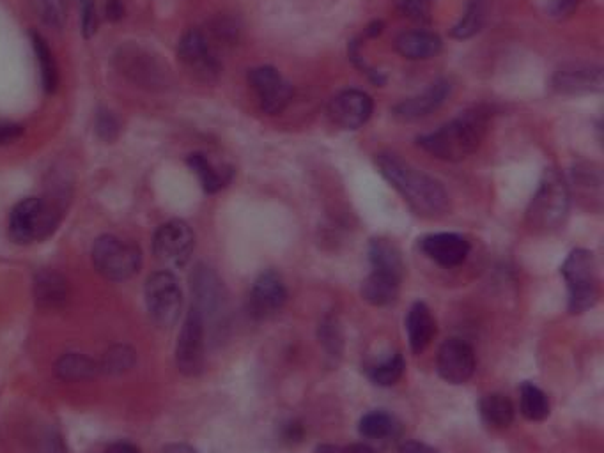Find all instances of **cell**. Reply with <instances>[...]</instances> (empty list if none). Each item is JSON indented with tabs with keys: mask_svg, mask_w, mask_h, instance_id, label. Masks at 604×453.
Masks as SVG:
<instances>
[{
	"mask_svg": "<svg viewBox=\"0 0 604 453\" xmlns=\"http://www.w3.org/2000/svg\"><path fill=\"white\" fill-rule=\"evenodd\" d=\"M376 167L388 185L403 197L406 206L427 220L445 215L450 208L449 193L438 179L404 162L394 153L376 154Z\"/></svg>",
	"mask_w": 604,
	"mask_h": 453,
	"instance_id": "obj_1",
	"label": "cell"
},
{
	"mask_svg": "<svg viewBox=\"0 0 604 453\" xmlns=\"http://www.w3.org/2000/svg\"><path fill=\"white\" fill-rule=\"evenodd\" d=\"M491 110L484 105L468 108L442 124L438 130L417 139L426 153L443 162H461L475 153L488 133Z\"/></svg>",
	"mask_w": 604,
	"mask_h": 453,
	"instance_id": "obj_2",
	"label": "cell"
},
{
	"mask_svg": "<svg viewBox=\"0 0 604 453\" xmlns=\"http://www.w3.org/2000/svg\"><path fill=\"white\" fill-rule=\"evenodd\" d=\"M571 208V186L557 169L544 170L527 209L528 227L541 234L555 232L566 223Z\"/></svg>",
	"mask_w": 604,
	"mask_h": 453,
	"instance_id": "obj_3",
	"label": "cell"
},
{
	"mask_svg": "<svg viewBox=\"0 0 604 453\" xmlns=\"http://www.w3.org/2000/svg\"><path fill=\"white\" fill-rule=\"evenodd\" d=\"M61 200L29 197L20 200L9 215V236L18 245L50 238L61 222Z\"/></svg>",
	"mask_w": 604,
	"mask_h": 453,
	"instance_id": "obj_4",
	"label": "cell"
},
{
	"mask_svg": "<svg viewBox=\"0 0 604 453\" xmlns=\"http://www.w3.org/2000/svg\"><path fill=\"white\" fill-rule=\"evenodd\" d=\"M569 292V312L583 314L599 300L596 257L589 250L576 248L560 266Z\"/></svg>",
	"mask_w": 604,
	"mask_h": 453,
	"instance_id": "obj_5",
	"label": "cell"
},
{
	"mask_svg": "<svg viewBox=\"0 0 604 453\" xmlns=\"http://www.w3.org/2000/svg\"><path fill=\"white\" fill-rule=\"evenodd\" d=\"M93 262L101 277L110 282H124L139 273L142 255L132 241L105 234L94 243Z\"/></svg>",
	"mask_w": 604,
	"mask_h": 453,
	"instance_id": "obj_6",
	"label": "cell"
},
{
	"mask_svg": "<svg viewBox=\"0 0 604 453\" xmlns=\"http://www.w3.org/2000/svg\"><path fill=\"white\" fill-rule=\"evenodd\" d=\"M144 300L156 326L171 328L178 323L183 310V291L172 271L160 269L149 275L144 285Z\"/></svg>",
	"mask_w": 604,
	"mask_h": 453,
	"instance_id": "obj_7",
	"label": "cell"
},
{
	"mask_svg": "<svg viewBox=\"0 0 604 453\" xmlns=\"http://www.w3.org/2000/svg\"><path fill=\"white\" fill-rule=\"evenodd\" d=\"M206 323L201 312L190 305L186 312L185 323L179 331L176 347V363L181 374L195 377L201 374L206 365Z\"/></svg>",
	"mask_w": 604,
	"mask_h": 453,
	"instance_id": "obj_8",
	"label": "cell"
},
{
	"mask_svg": "<svg viewBox=\"0 0 604 453\" xmlns=\"http://www.w3.org/2000/svg\"><path fill=\"white\" fill-rule=\"evenodd\" d=\"M194 248V231L183 220L163 223L153 238V254L167 268H185Z\"/></svg>",
	"mask_w": 604,
	"mask_h": 453,
	"instance_id": "obj_9",
	"label": "cell"
},
{
	"mask_svg": "<svg viewBox=\"0 0 604 453\" xmlns=\"http://www.w3.org/2000/svg\"><path fill=\"white\" fill-rule=\"evenodd\" d=\"M192 294H194V305L201 312L202 319L206 323L220 321L227 307V291L215 269L199 264L192 273Z\"/></svg>",
	"mask_w": 604,
	"mask_h": 453,
	"instance_id": "obj_10",
	"label": "cell"
},
{
	"mask_svg": "<svg viewBox=\"0 0 604 453\" xmlns=\"http://www.w3.org/2000/svg\"><path fill=\"white\" fill-rule=\"evenodd\" d=\"M248 84L254 89L264 114L277 116L293 100V85L272 66H259L248 71Z\"/></svg>",
	"mask_w": 604,
	"mask_h": 453,
	"instance_id": "obj_11",
	"label": "cell"
},
{
	"mask_svg": "<svg viewBox=\"0 0 604 453\" xmlns=\"http://www.w3.org/2000/svg\"><path fill=\"white\" fill-rule=\"evenodd\" d=\"M178 54L179 61L183 62L186 70L199 80L213 82L220 75L222 70L220 61L211 50L206 34L199 29H190L183 34V38L179 41Z\"/></svg>",
	"mask_w": 604,
	"mask_h": 453,
	"instance_id": "obj_12",
	"label": "cell"
},
{
	"mask_svg": "<svg viewBox=\"0 0 604 453\" xmlns=\"http://www.w3.org/2000/svg\"><path fill=\"white\" fill-rule=\"evenodd\" d=\"M287 301L284 280L277 271L266 269L252 284L248 294V314L257 321H266L279 314Z\"/></svg>",
	"mask_w": 604,
	"mask_h": 453,
	"instance_id": "obj_13",
	"label": "cell"
},
{
	"mask_svg": "<svg viewBox=\"0 0 604 453\" xmlns=\"http://www.w3.org/2000/svg\"><path fill=\"white\" fill-rule=\"evenodd\" d=\"M475 367H477V360L473 347L463 338H449L443 342L436 358V369L443 381L449 384L468 383L472 379Z\"/></svg>",
	"mask_w": 604,
	"mask_h": 453,
	"instance_id": "obj_14",
	"label": "cell"
},
{
	"mask_svg": "<svg viewBox=\"0 0 604 453\" xmlns=\"http://www.w3.org/2000/svg\"><path fill=\"white\" fill-rule=\"evenodd\" d=\"M374 112V103L369 94L358 89H346L342 93L335 94L330 105L328 114L333 123L341 126L342 130H358L365 124Z\"/></svg>",
	"mask_w": 604,
	"mask_h": 453,
	"instance_id": "obj_15",
	"label": "cell"
},
{
	"mask_svg": "<svg viewBox=\"0 0 604 453\" xmlns=\"http://www.w3.org/2000/svg\"><path fill=\"white\" fill-rule=\"evenodd\" d=\"M419 248L427 259L442 268H456L470 254V241L456 232H436L419 239Z\"/></svg>",
	"mask_w": 604,
	"mask_h": 453,
	"instance_id": "obj_16",
	"label": "cell"
},
{
	"mask_svg": "<svg viewBox=\"0 0 604 453\" xmlns=\"http://www.w3.org/2000/svg\"><path fill=\"white\" fill-rule=\"evenodd\" d=\"M452 91L449 80H436L417 96L397 103L394 107V116L401 121H419L431 116L447 101Z\"/></svg>",
	"mask_w": 604,
	"mask_h": 453,
	"instance_id": "obj_17",
	"label": "cell"
},
{
	"mask_svg": "<svg viewBox=\"0 0 604 453\" xmlns=\"http://www.w3.org/2000/svg\"><path fill=\"white\" fill-rule=\"evenodd\" d=\"M603 68L592 64H571L558 70L553 89L560 94L594 93L603 89Z\"/></svg>",
	"mask_w": 604,
	"mask_h": 453,
	"instance_id": "obj_18",
	"label": "cell"
},
{
	"mask_svg": "<svg viewBox=\"0 0 604 453\" xmlns=\"http://www.w3.org/2000/svg\"><path fill=\"white\" fill-rule=\"evenodd\" d=\"M406 331L413 353H424L431 346L436 335V321L426 303L417 301L411 305L410 312L406 315Z\"/></svg>",
	"mask_w": 604,
	"mask_h": 453,
	"instance_id": "obj_19",
	"label": "cell"
},
{
	"mask_svg": "<svg viewBox=\"0 0 604 453\" xmlns=\"http://www.w3.org/2000/svg\"><path fill=\"white\" fill-rule=\"evenodd\" d=\"M573 188L581 204L601 211L603 204V174L594 163H581L573 170Z\"/></svg>",
	"mask_w": 604,
	"mask_h": 453,
	"instance_id": "obj_20",
	"label": "cell"
},
{
	"mask_svg": "<svg viewBox=\"0 0 604 453\" xmlns=\"http://www.w3.org/2000/svg\"><path fill=\"white\" fill-rule=\"evenodd\" d=\"M117 57L121 61L124 75L137 80L139 84L158 85L162 82V70L158 62L153 61V55H148L139 48L126 47Z\"/></svg>",
	"mask_w": 604,
	"mask_h": 453,
	"instance_id": "obj_21",
	"label": "cell"
},
{
	"mask_svg": "<svg viewBox=\"0 0 604 453\" xmlns=\"http://www.w3.org/2000/svg\"><path fill=\"white\" fill-rule=\"evenodd\" d=\"M442 39L429 31L403 32L395 39V50L410 61H426L442 52Z\"/></svg>",
	"mask_w": 604,
	"mask_h": 453,
	"instance_id": "obj_22",
	"label": "cell"
},
{
	"mask_svg": "<svg viewBox=\"0 0 604 453\" xmlns=\"http://www.w3.org/2000/svg\"><path fill=\"white\" fill-rule=\"evenodd\" d=\"M34 300L41 308H61L68 300V282L54 269H41L34 278Z\"/></svg>",
	"mask_w": 604,
	"mask_h": 453,
	"instance_id": "obj_23",
	"label": "cell"
},
{
	"mask_svg": "<svg viewBox=\"0 0 604 453\" xmlns=\"http://www.w3.org/2000/svg\"><path fill=\"white\" fill-rule=\"evenodd\" d=\"M369 262L372 271L385 273L403 280L404 261L401 250L390 239L376 238L369 243Z\"/></svg>",
	"mask_w": 604,
	"mask_h": 453,
	"instance_id": "obj_24",
	"label": "cell"
},
{
	"mask_svg": "<svg viewBox=\"0 0 604 453\" xmlns=\"http://www.w3.org/2000/svg\"><path fill=\"white\" fill-rule=\"evenodd\" d=\"M188 167L192 169L199 183H201L202 190L206 193H217L225 188V186L231 183L233 179V169L231 167H215L213 163L208 160V156L202 153L190 154L186 158Z\"/></svg>",
	"mask_w": 604,
	"mask_h": 453,
	"instance_id": "obj_25",
	"label": "cell"
},
{
	"mask_svg": "<svg viewBox=\"0 0 604 453\" xmlns=\"http://www.w3.org/2000/svg\"><path fill=\"white\" fill-rule=\"evenodd\" d=\"M401 282L403 280L399 278L371 271V275L362 284V298L372 307H390L399 298Z\"/></svg>",
	"mask_w": 604,
	"mask_h": 453,
	"instance_id": "obj_26",
	"label": "cell"
},
{
	"mask_svg": "<svg viewBox=\"0 0 604 453\" xmlns=\"http://www.w3.org/2000/svg\"><path fill=\"white\" fill-rule=\"evenodd\" d=\"M100 365L82 353H66L57 358L54 365L55 377L64 383H80L93 379Z\"/></svg>",
	"mask_w": 604,
	"mask_h": 453,
	"instance_id": "obj_27",
	"label": "cell"
},
{
	"mask_svg": "<svg viewBox=\"0 0 604 453\" xmlns=\"http://www.w3.org/2000/svg\"><path fill=\"white\" fill-rule=\"evenodd\" d=\"M479 413H481L482 422L496 430L511 427L514 415H516L511 399L502 393L484 395L479 402Z\"/></svg>",
	"mask_w": 604,
	"mask_h": 453,
	"instance_id": "obj_28",
	"label": "cell"
},
{
	"mask_svg": "<svg viewBox=\"0 0 604 453\" xmlns=\"http://www.w3.org/2000/svg\"><path fill=\"white\" fill-rule=\"evenodd\" d=\"M519 411L528 422H544L551 413L550 399L534 383H523L519 390Z\"/></svg>",
	"mask_w": 604,
	"mask_h": 453,
	"instance_id": "obj_29",
	"label": "cell"
},
{
	"mask_svg": "<svg viewBox=\"0 0 604 453\" xmlns=\"http://www.w3.org/2000/svg\"><path fill=\"white\" fill-rule=\"evenodd\" d=\"M31 43L36 59H38L43 91L47 94H54L59 87V71H57L54 54L48 47L47 39L39 36L38 32H31Z\"/></svg>",
	"mask_w": 604,
	"mask_h": 453,
	"instance_id": "obj_30",
	"label": "cell"
},
{
	"mask_svg": "<svg viewBox=\"0 0 604 453\" xmlns=\"http://www.w3.org/2000/svg\"><path fill=\"white\" fill-rule=\"evenodd\" d=\"M399 430V423L395 422L394 416L387 411H371L362 416L358 423L360 436L371 441H383V439L394 438Z\"/></svg>",
	"mask_w": 604,
	"mask_h": 453,
	"instance_id": "obj_31",
	"label": "cell"
},
{
	"mask_svg": "<svg viewBox=\"0 0 604 453\" xmlns=\"http://www.w3.org/2000/svg\"><path fill=\"white\" fill-rule=\"evenodd\" d=\"M404 370H406V361H404L403 354L395 353L390 354L385 360L372 363L371 367L367 369V377L371 379L372 384L388 388V386H394L404 376Z\"/></svg>",
	"mask_w": 604,
	"mask_h": 453,
	"instance_id": "obj_32",
	"label": "cell"
},
{
	"mask_svg": "<svg viewBox=\"0 0 604 453\" xmlns=\"http://www.w3.org/2000/svg\"><path fill=\"white\" fill-rule=\"evenodd\" d=\"M486 18V0H470L465 9V15L454 25L452 38L470 39L481 31Z\"/></svg>",
	"mask_w": 604,
	"mask_h": 453,
	"instance_id": "obj_33",
	"label": "cell"
},
{
	"mask_svg": "<svg viewBox=\"0 0 604 453\" xmlns=\"http://www.w3.org/2000/svg\"><path fill=\"white\" fill-rule=\"evenodd\" d=\"M319 342L325 349L326 356L332 358V360H339L342 356V331L341 326L337 323V319L328 315L325 317L321 324H319Z\"/></svg>",
	"mask_w": 604,
	"mask_h": 453,
	"instance_id": "obj_34",
	"label": "cell"
},
{
	"mask_svg": "<svg viewBox=\"0 0 604 453\" xmlns=\"http://www.w3.org/2000/svg\"><path fill=\"white\" fill-rule=\"evenodd\" d=\"M133 365H135V351L132 347L114 346L105 354L100 369L112 376H119L123 372L132 370Z\"/></svg>",
	"mask_w": 604,
	"mask_h": 453,
	"instance_id": "obj_35",
	"label": "cell"
},
{
	"mask_svg": "<svg viewBox=\"0 0 604 453\" xmlns=\"http://www.w3.org/2000/svg\"><path fill=\"white\" fill-rule=\"evenodd\" d=\"M34 8L43 24L50 29H62L66 22V0H34Z\"/></svg>",
	"mask_w": 604,
	"mask_h": 453,
	"instance_id": "obj_36",
	"label": "cell"
},
{
	"mask_svg": "<svg viewBox=\"0 0 604 453\" xmlns=\"http://www.w3.org/2000/svg\"><path fill=\"white\" fill-rule=\"evenodd\" d=\"M94 130H96L98 139L110 144L117 139V135L121 131V121L109 108H100L94 119Z\"/></svg>",
	"mask_w": 604,
	"mask_h": 453,
	"instance_id": "obj_37",
	"label": "cell"
},
{
	"mask_svg": "<svg viewBox=\"0 0 604 453\" xmlns=\"http://www.w3.org/2000/svg\"><path fill=\"white\" fill-rule=\"evenodd\" d=\"M433 0H399V9L404 16L415 22H429Z\"/></svg>",
	"mask_w": 604,
	"mask_h": 453,
	"instance_id": "obj_38",
	"label": "cell"
},
{
	"mask_svg": "<svg viewBox=\"0 0 604 453\" xmlns=\"http://www.w3.org/2000/svg\"><path fill=\"white\" fill-rule=\"evenodd\" d=\"M80 6V20H82V34L84 38H93L98 29V16H96V2L94 0H78Z\"/></svg>",
	"mask_w": 604,
	"mask_h": 453,
	"instance_id": "obj_39",
	"label": "cell"
},
{
	"mask_svg": "<svg viewBox=\"0 0 604 453\" xmlns=\"http://www.w3.org/2000/svg\"><path fill=\"white\" fill-rule=\"evenodd\" d=\"M349 59L357 64L358 68L362 70V73H365L371 82H374L376 85L385 84V77L381 75L380 71L374 70L371 68L367 62L364 61V57L360 54V43H358L357 39H353L351 43H349Z\"/></svg>",
	"mask_w": 604,
	"mask_h": 453,
	"instance_id": "obj_40",
	"label": "cell"
},
{
	"mask_svg": "<svg viewBox=\"0 0 604 453\" xmlns=\"http://www.w3.org/2000/svg\"><path fill=\"white\" fill-rule=\"evenodd\" d=\"M24 135V126L11 121H0V146H8Z\"/></svg>",
	"mask_w": 604,
	"mask_h": 453,
	"instance_id": "obj_41",
	"label": "cell"
},
{
	"mask_svg": "<svg viewBox=\"0 0 604 453\" xmlns=\"http://www.w3.org/2000/svg\"><path fill=\"white\" fill-rule=\"evenodd\" d=\"M316 453H378L372 446L364 443H355L349 446L321 445L316 448Z\"/></svg>",
	"mask_w": 604,
	"mask_h": 453,
	"instance_id": "obj_42",
	"label": "cell"
},
{
	"mask_svg": "<svg viewBox=\"0 0 604 453\" xmlns=\"http://www.w3.org/2000/svg\"><path fill=\"white\" fill-rule=\"evenodd\" d=\"M576 4H578V0H551L550 13L553 16H557V18H562V16L573 13Z\"/></svg>",
	"mask_w": 604,
	"mask_h": 453,
	"instance_id": "obj_43",
	"label": "cell"
},
{
	"mask_svg": "<svg viewBox=\"0 0 604 453\" xmlns=\"http://www.w3.org/2000/svg\"><path fill=\"white\" fill-rule=\"evenodd\" d=\"M123 15V0H107V4H105V16L109 18L110 22H117V20H121Z\"/></svg>",
	"mask_w": 604,
	"mask_h": 453,
	"instance_id": "obj_44",
	"label": "cell"
},
{
	"mask_svg": "<svg viewBox=\"0 0 604 453\" xmlns=\"http://www.w3.org/2000/svg\"><path fill=\"white\" fill-rule=\"evenodd\" d=\"M399 453H438V450H434L433 446L420 443V441H408L399 448Z\"/></svg>",
	"mask_w": 604,
	"mask_h": 453,
	"instance_id": "obj_45",
	"label": "cell"
},
{
	"mask_svg": "<svg viewBox=\"0 0 604 453\" xmlns=\"http://www.w3.org/2000/svg\"><path fill=\"white\" fill-rule=\"evenodd\" d=\"M105 453H142L139 450V446L133 445L130 441H117L107 448Z\"/></svg>",
	"mask_w": 604,
	"mask_h": 453,
	"instance_id": "obj_46",
	"label": "cell"
},
{
	"mask_svg": "<svg viewBox=\"0 0 604 453\" xmlns=\"http://www.w3.org/2000/svg\"><path fill=\"white\" fill-rule=\"evenodd\" d=\"M303 438V429L302 425H298V423H289L286 427V432H284V439L289 441V443H293V441H300Z\"/></svg>",
	"mask_w": 604,
	"mask_h": 453,
	"instance_id": "obj_47",
	"label": "cell"
},
{
	"mask_svg": "<svg viewBox=\"0 0 604 453\" xmlns=\"http://www.w3.org/2000/svg\"><path fill=\"white\" fill-rule=\"evenodd\" d=\"M162 453H199L194 446L186 445V443H171L165 446Z\"/></svg>",
	"mask_w": 604,
	"mask_h": 453,
	"instance_id": "obj_48",
	"label": "cell"
},
{
	"mask_svg": "<svg viewBox=\"0 0 604 453\" xmlns=\"http://www.w3.org/2000/svg\"><path fill=\"white\" fill-rule=\"evenodd\" d=\"M381 31H383V22H372V24L367 27L365 34L374 38V36H378Z\"/></svg>",
	"mask_w": 604,
	"mask_h": 453,
	"instance_id": "obj_49",
	"label": "cell"
}]
</instances>
